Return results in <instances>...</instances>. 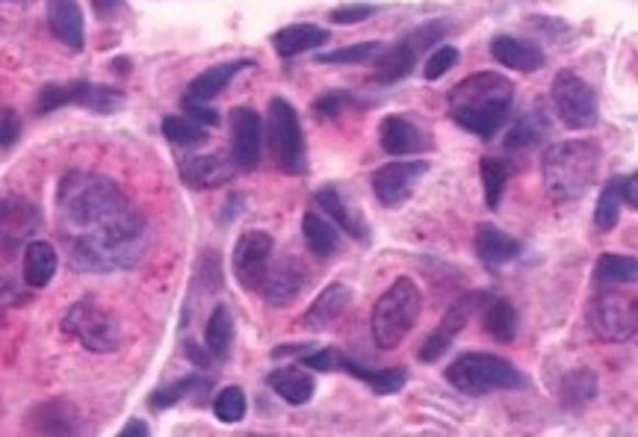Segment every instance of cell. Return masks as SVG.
<instances>
[{
	"label": "cell",
	"instance_id": "obj_1",
	"mask_svg": "<svg viewBox=\"0 0 638 437\" xmlns=\"http://www.w3.org/2000/svg\"><path fill=\"white\" fill-rule=\"evenodd\" d=\"M68 261L80 273L134 266L146 252V216L116 181L95 172H68L57 189Z\"/></svg>",
	"mask_w": 638,
	"mask_h": 437
},
{
	"label": "cell",
	"instance_id": "obj_2",
	"mask_svg": "<svg viewBox=\"0 0 638 437\" xmlns=\"http://www.w3.org/2000/svg\"><path fill=\"white\" fill-rule=\"evenodd\" d=\"M514 83L497 71L470 74L449 92V118L470 134L491 139L512 107Z\"/></svg>",
	"mask_w": 638,
	"mask_h": 437
},
{
	"label": "cell",
	"instance_id": "obj_3",
	"mask_svg": "<svg viewBox=\"0 0 638 437\" xmlns=\"http://www.w3.org/2000/svg\"><path fill=\"white\" fill-rule=\"evenodd\" d=\"M600 165V148L585 139H571V142H556L547 148L542 160V181L544 189L556 205H571L580 202L594 184Z\"/></svg>",
	"mask_w": 638,
	"mask_h": 437
},
{
	"label": "cell",
	"instance_id": "obj_4",
	"mask_svg": "<svg viewBox=\"0 0 638 437\" xmlns=\"http://www.w3.org/2000/svg\"><path fill=\"white\" fill-rule=\"evenodd\" d=\"M423 311V292L411 278H397L373 308V341L378 349H397Z\"/></svg>",
	"mask_w": 638,
	"mask_h": 437
},
{
	"label": "cell",
	"instance_id": "obj_5",
	"mask_svg": "<svg viewBox=\"0 0 638 437\" xmlns=\"http://www.w3.org/2000/svg\"><path fill=\"white\" fill-rule=\"evenodd\" d=\"M446 381L467 396H485L493 390L526 388L521 369L500 358V355H488V352H467L462 358H455L446 369Z\"/></svg>",
	"mask_w": 638,
	"mask_h": 437
},
{
	"label": "cell",
	"instance_id": "obj_6",
	"mask_svg": "<svg viewBox=\"0 0 638 437\" xmlns=\"http://www.w3.org/2000/svg\"><path fill=\"white\" fill-rule=\"evenodd\" d=\"M266 142H270L272 160L287 175H305L308 172V154H305V137H301L299 113L290 101L272 97L266 113Z\"/></svg>",
	"mask_w": 638,
	"mask_h": 437
},
{
	"label": "cell",
	"instance_id": "obj_7",
	"mask_svg": "<svg viewBox=\"0 0 638 437\" xmlns=\"http://www.w3.org/2000/svg\"><path fill=\"white\" fill-rule=\"evenodd\" d=\"M62 331L68 337H75L83 349L98 352V355L116 352L122 346L118 320L110 311H104L92 296H83L68 308L66 317H62Z\"/></svg>",
	"mask_w": 638,
	"mask_h": 437
},
{
	"label": "cell",
	"instance_id": "obj_8",
	"mask_svg": "<svg viewBox=\"0 0 638 437\" xmlns=\"http://www.w3.org/2000/svg\"><path fill=\"white\" fill-rule=\"evenodd\" d=\"M589 329L603 343H627L638 331V299L620 290H603L591 299Z\"/></svg>",
	"mask_w": 638,
	"mask_h": 437
},
{
	"label": "cell",
	"instance_id": "obj_9",
	"mask_svg": "<svg viewBox=\"0 0 638 437\" xmlns=\"http://www.w3.org/2000/svg\"><path fill=\"white\" fill-rule=\"evenodd\" d=\"M552 104L561 122L573 130H589L597 125V95L573 71H559L552 78Z\"/></svg>",
	"mask_w": 638,
	"mask_h": 437
},
{
	"label": "cell",
	"instance_id": "obj_10",
	"mask_svg": "<svg viewBox=\"0 0 638 437\" xmlns=\"http://www.w3.org/2000/svg\"><path fill=\"white\" fill-rule=\"evenodd\" d=\"M42 228L39 207L24 195H0V254H19V249Z\"/></svg>",
	"mask_w": 638,
	"mask_h": 437
},
{
	"label": "cell",
	"instance_id": "obj_11",
	"mask_svg": "<svg viewBox=\"0 0 638 437\" xmlns=\"http://www.w3.org/2000/svg\"><path fill=\"white\" fill-rule=\"evenodd\" d=\"M488 299V292H467L458 301H453V308L444 313V320L437 322V329L425 337V343L420 346V360L423 364H435L437 358H444V352L453 346V341L465 331V325L470 322L479 308Z\"/></svg>",
	"mask_w": 638,
	"mask_h": 437
},
{
	"label": "cell",
	"instance_id": "obj_12",
	"mask_svg": "<svg viewBox=\"0 0 638 437\" xmlns=\"http://www.w3.org/2000/svg\"><path fill=\"white\" fill-rule=\"evenodd\" d=\"M425 172H429L425 160H397V163H385L381 169H376L369 184H373V193L381 205L399 207L414 195Z\"/></svg>",
	"mask_w": 638,
	"mask_h": 437
},
{
	"label": "cell",
	"instance_id": "obj_13",
	"mask_svg": "<svg viewBox=\"0 0 638 437\" xmlns=\"http://www.w3.org/2000/svg\"><path fill=\"white\" fill-rule=\"evenodd\" d=\"M272 237L266 231H246L233 245V275L246 290H261L272 261Z\"/></svg>",
	"mask_w": 638,
	"mask_h": 437
},
{
	"label": "cell",
	"instance_id": "obj_14",
	"mask_svg": "<svg viewBox=\"0 0 638 437\" xmlns=\"http://www.w3.org/2000/svg\"><path fill=\"white\" fill-rule=\"evenodd\" d=\"M231 148L237 169L242 172L258 169L263 148V122L252 107H237L231 113Z\"/></svg>",
	"mask_w": 638,
	"mask_h": 437
},
{
	"label": "cell",
	"instance_id": "obj_15",
	"mask_svg": "<svg viewBox=\"0 0 638 437\" xmlns=\"http://www.w3.org/2000/svg\"><path fill=\"white\" fill-rule=\"evenodd\" d=\"M305 284H308L305 266H301L296 257H281V261L270 263V269L263 275L261 292L270 304L284 308V304H290V301L299 299V292L305 290Z\"/></svg>",
	"mask_w": 638,
	"mask_h": 437
},
{
	"label": "cell",
	"instance_id": "obj_16",
	"mask_svg": "<svg viewBox=\"0 0 638 437\" xmlns=\"http://www.w3.org/2000/svg\"><path fill=\"white\" fill-rule=\"evenodd\" d=\"M27 428L36 435H78L83 428V417L75 409V402L66 396L48 399L27 414Z\"/></svg>",
	"mask_w": 638,
	"mask_h": 437
},
{
	"label": "cell",
	"instance_id": "obj_17",
	"mask_svg": "<svg viewBox=\"0 0 638 437\" xmlns=\"http://www.w3.org/2000/svg\"><path fill=\"white\" fill-rule=\"evenodd\" d=\"M237 175V163L225 154H198L181 163V181L193 189H216Z\"/></svg>",
	"mask_w": 638,
	"mask_h": 437
},
{
	"label": "cell",
	"instance_id": "obj_18",
	"mask_svg": "<svg viewBox=\"0 0 638 437\" xmlns=\"http://www.w3.org/2000/svg\"><path fill=\"white\" fill-rule=\"evenodd\" d=\"M378 142L390 157H408L420 154L425 148H432V139L425 137L423 130L408 122L406 116H387L378 125Z\"/></svg>",
	"mask_w": 638,
	"mask_h": 437
},
{
	"label": "cell",
	"instance_id": "obj_19",
	"mask_svg": "<svg viewBox=\"0 0 638 437\" xmlns=\"http://www.w3.org/2000/svg\"><path fill=\"white\" fill-rule=\"evenodd\" d=\"M349 304H352V290H349L346 284H329L326 290L319 292L317 301L305 311L301 325L308 331L334 329V325L346 317Z\"/></svg>",
	"mask_w": 638,
	"mask_h": 437
},
{
	"label": "cell",
	"instance_id": "obj_20",
	"mask_svg": "<svg viewBox=\"0 0 638 437\" xmlns=\"http://www.w3.org/2000/svg\"><path fill=\"white\" fill-rule=\"evenodd\" d=\"M48 27L71 50H80L87 42V21L78 0H48Z\"/></svg>",
	"mask_w": 638,
	"mask_h": 437
},
{
	"label": "cell",
	"instance_id": "obj_21",
	"mask_svg": "<svg viewBox=\"0 0 638 437\" xmlns=\"http://www.w3.org/2000/svg\"><path fill=\"white\" fill-rule=\"evenodd\" d=\"M317 207H322V214L329 216L331 222L338 225L340 231H346L349 237H355V240H361V243H367L369 228H367V222H364V216H361L355 207L349 205L338 186H326V189H319Z\"/></svg>",
	"mask_w": 638,
	"mask_h": 437
},
{
	"label": "cell",
	"instance_id": "obj_22",
	"mask_svg": "<svg viewBox=\"0 0 638 437\" xmlns=\"http://www.w3.org/2000/svg\"><path fill=\"white\" fill-rule=\"evenodd\" d=\"M476 254H479V261L485 266H505V263H512L517 254H521V243L509 237L505 231H500L497 225H479L476 228Z\"/></svg>",
	"mask_w": 638,
	"mask_h": 437
},
{
	"label": "cell",
	"instance_id": "obj_23",
	"mask_svg": "<svg viewBox=\"0 0 638 437\" xmlns=\"http://www.w3.org/2000/svg\"><path fill=\"white\" fill-rule=\"evenodd\" d=\"M491 57L514 71H538L544 66V50L532 42L514 39V36H497L491 42Z\"/></svg>",
	"mask_w": 638,
	"mask_h": 437
},
{
	"label": "cell",
	"instance_id": "obj_24",
	"mask_svg": "<svg viewBox=\"0 0 638 437\" xmlns=\"http://www.w3.org/2000/svg\"><path fill=\"white\" fill-rule=\"evenodd\" d=\"M59 257L57 249L48 243V240H30L24 245V266H21V273H24V284L27 287H48L50 278L57 275Z\"/></svg>",
	"mask_w": 638,
	"mask_h": 437
},
{
	"label": "cell",
	"instance_id": "obj_25",
	"mask_svg": "<svg viewBox=\"0 0 638 437\" xmlns=\"http://www.w3.org/2000/svg\"><path fill=\"white\" fill-rule=\"evenodd\" d=\"M270 388L278 393L287 405H308L317 390V381L301 367H281L270 372Z\"/></svg>",
	"mask_w": 638,
	"mask_h": 437
},
{
	"label": "cell",
	"instance_id": "obj_26",
	"mask_svg": "<svg viewBox=\"0 0 638 437\" xmlns=\"http://www.w3.org/2000/svg\"><path fill=\"white\" fill-rule=\"evenodd\" d=\"M322 42H329V30L317 27V24H290V27L278 30L272 36V45L278 50V57L284 59L299 57L305 50L319 48Z\"/></svg>",
	"mask_w": 638,
	"mask_h": 437
},
{
	"label": "cell",
	"instance_id": "obj_27",
	"mask_svg": "<svg viewBox=\"0 0 638 437\" xmlns=\"http://www.w3.org/2000/svg\"><path fill=\"white\" fill-rule=\"evenodd\" d=\"M252 62L249 59H233V62H219V66H210L207 71H202L198 78L186 87V97H195V101H213L219 95L228 83H231L242 69H249Z\"/></svg>",
	"mask_w": 638,
	"mask_h": 437
},
{
	"label": "cell",
	"instance_id": "obj_28",
	"mask_svg": "<svg viewBox=\"0 0 638 437\" xmlns=\"http://www.w3.org/2000/svg\"><path fill=\"white\" fill-rule=\"evenodd\" d=\"M301 237L317 257H331L340 245V228L329 216H319L317 210H308L301 216Z\"/></svg>",
	"mask_w": 638,
	"mask_h": 437
},
{
	"label": "cell",
	"instance_id": "obj_29",
	"mask_svg": "<svg viewBox=\"0 0 638 437\" xmlns=\"http://www.w3.org/2000/svg\"><path fill=\"white\" fill-rule=\"evenodd\" d=\"M417 54H420V50L414 48V42L411 39L397 42L394 48H387L378 54L376 74H373V78H376L378 83H397V80L408 78L411 69H414Z\"/></svg>",
	"mask_w": 638,
	"mask_h": 437
},
{
	"label": "cell",
	"instance_id": "obj_30",
	"mask_svg": "<svg viewBox=\"0 0 638 437\" xmlns=\"http://www.w3.org/2000/svg\"><path fill=\"white\" fill-rule=\"evenodd\" d=\"M340 369H346L349 376H355V379H361L364 384H369L373 388V393H378V396H390V393H397V390L406 388V369L402 367H394V369H367L361 367V364H355L352 358H346L343 355V364H340Z\"/></svg>",
	"mask_w": 638,
	"mask_h": 437
},
{
	"label": "cell",
	"instance_id": "obj_31",
	"mask_svg": "<svg viewBox=\"0 0 638 437\" xmlns=\"http://www.w3.org/2000/svg\"><path fill=\"white\" fill-rule=\"evenodd\" d=\"M482 329L493 341L512 343L517 334V311L505 299H491L482 304Z\"/></svg>",
	"mask_w": 638,
	"mask_h": 437
},
{
	"label": "cell",
	"instance_id": "obj_32",
	"mask_svg": "<svg viewBox=\"0 0 638 437\" xmlns=\"http://www.w3.org/2000/svg\"><path fill=\"white\" fill-rule=\"evenodd\" d=\"M233 341V317L225 304H216L207 320V329H204V343H207V352H210L216 360L228 358Z\"/></svg>",
	"mask_w": 638,
	"mask_h": 437
},
{
	"label": "cell",
	"instance_id": "obj_33",
	"mask_svg": "<svg viewBox=\"0 0 638 437\" xmlns=\"http://www.w3.org/2000/svg\"><path fill=\"white\" fill-rule=\"evenodd\" d=\"M620 205H624V177H612L609 184L603 186L597 207H594V225H597V231L609 233L620 222Z\"/></svg>",
	"mask_w": 638,
	"mask_h": 437
},
{
	"label": "cell",
	"instance_id": "obj_34",
	"mask_svg": "<svg viewBox=\"0 0 638 437\" xmlns=\"http://www.w3.org/2000/svg\"><path fill=\"white\" fill-rule=\"evenodd\" d=\"M594 281L597 284H633L638 281V261L629 254L606 252L594 266Z\"/></svg>",
	"mask_w": 638,
	"mask_h": 437
},
{
	"label": "cell",
	"instance_id": "obj_35",
	"mask_svg": "<svg viewBox=\"0 0 638 437\" xmlns=\"http://www.w3.org/2000/svg\"><path fill=\"white\" fill-rule=\"evenodd\" d=\"M163 137L172 146L198 148L207 142V125L195 122L193 116H166L163 118Z\"/></svg>",
	"mask_w": 638,
	"mask_h": 437
},
{
	"label": "cell",
	"instance_id": "obj_36",
	"mask_svg": "<svg viewBox=\"0 0 638 437\" xmlns=\"http://www.w3.org/2000/svg\"><path fill=\"white\" fill-rule=\"evenodd\" d=\"M122 104H125V95L118 89L83 80V92H80L78 107L89 110V113H98V116H110V113L122 110Z\"/></svg>",
	"mask_w": 638,
	"mask_h": 437
},
{
	"label": "cell",
	"instance_id": "obj_37",
	"mask_svg": "<svg viewBox=\"0 0 638 437\" xmlns=\"http://www.w3.org/2000/svg\"><path fill=\"white\" fill-rule=\"evenodd\" d=\"M80 92H83V80H71V83H48L39 89L36 95V113H54L59 107H78Z\"/></svg>",
	"mask_w": 638,
	"mask_h": 437
},
{
	"label": "cell",
	"instance_id": "obj_38",
	"mask_svg": "<svg viewBox=\"0 0 638 437\" xmlns=\"http://www.w3.org/2000/svg\"><path fill=\"white\" fill-rule=\"evenodd\" d=\"M482 184H485V205L497 210L503 202L505 184H509V165L500 157H485L482 160Z\"/></svg>",
	"mask_w": 638,
	"mask_h": 437
},
{
	"label": "cell",
	"instance_id": "obj_39",
	"mask_svg": "<svg viewBox=\"0 0 638 437\" xmlns=\"http://www.w3.org/2000/svg\"><path fill=\"white\" fill-rule=\"evenodd\" d=\"M210 388V381L202 379V376H186V379L174 381V384H169V388H160L151 393V399H148V405L155 411H166L172 409V405H178L181 399H186L190 393H195V390H207Z\"/></svg>",
	"mask_w": 638,
	"mask_h": 437
},
{
	"label": "cell",
	"instance_id": "obj_40",
	"mask_svg": "<svg viewBox=\"0 0 638 437\" xmlns=\"http://www.w3.org/2000/svg\"><path fill=\"white\" fill-rule=\"evenodd\" d=\"M381 50H385L381 42H361V45H349V48L319 54V62H326V66H361V62L376 59Z\"/></svg>",
	"mask_w": 638,
	"mask_h": 437
},
{
	"label": "cell",
	"instance_id": "obj_41",
	"mask_svg": "<svg viewBox=\"0 0 638 437\" xmlns=\"http://www.w3.org/2000/svg\"><path fill=\"white\" fill-rule=\"evenodd\" d=\"M213 414L223 423H240L246 417V393L242 388H225L213 399Z\"/></svg>",
	"mask_w": 638,
	"mask_h": 437
},
{
	"label": "cell",
	"instance_id": "obj_42",
	"mask_svg": "<svg viewBox=\"0 0 638 437\" xmlns=\"http://www.w3.org/2000/svg\"><path fill=\"white\" fill-rule=\"evenodd\" d=\"M565 396H568L571 405H580V402H589V399L597 396V379H594V372H589V369L573 372L571 379L565 381Z\"/></svg>",
	"mask_w": 638,
	"mask_h": 437
},
{
	"label": "cell",
	"instance_id": "obj_43",
	"mask_svg": "<svg viewBox=\"0 0 638 437\" xmlns=\"http://www.w3.org/2000/svg\"><path fill=\"white\" fill-rule=\"evenodd\" d=\"M455 62H458V50H455L453 45H441L432 57L425 59V69H423L425 80H441L446 71L453 69Z\"/></svg>",
	"mask_w": 638,
	"mask_h": 437
},
{
	"label": "cell",
	"instance_id": "obj_44",
	"mask_svg": "<svg viewBox=\"0 0 638 437\" xmlns=\"http://www.w3.org/2000/svg\"><path fill=\"white\" fill-rule=\"evenodd\" d=\"M301 364L308 369H317V372H331V369H340V364H343V352L314 346L308 355H301Z\"/></svg>",
	"mask_w": 638,
	"mask_h": 437
},
{
	"label": "cell",
	"instance_id": "obj_45",
	"mask_svg": "<svg viewBox=\"0 0 638 437\" xmlns=\"http://www.w3.org/2000/svg\"><path fill=\"white\" fill-rule=\"evenodd\" d=\"M346 104H352V97L346 95V92H340V89H334V92H326L322 97H317V104H314V113H317L319 118H334L343 113V107Z\"/></svg>",
	"mask_w": 638,
	"mask_h": 437
},
{
	"label": "cell",
	"instance_id": "obj_46",
	"mask_svg": "<svg viewBox=\"0 0 638 437\" xmlns=\"http://www.w3.org/2000/svg\"><path fill=\"white\" fill-rule=\"evenodd\" d=\"M376 12L373 3H343L338 10H331V21L334 24H358V21L369 19Z\"/></svg>",
	"mask_w": 638,
	"mask_h": 437
},
{
	"label": "cell",
	"instance_id": "obj_47",
	"mask_svg": "<svg viewBox=\"0 0 638 437\" xmlns=\"http://www.w3.org/2000/svg\"><path fill=\"white\" fill-rule=\"evenodd\" d=\"M184 113L186 116H193L195 122H202V125H207V127H216L219 125V113L207 104V101H195V97H186L184 95Z\"/></svg>",
	"mask_w": 638,
	"mask_h": 437
},
{
	"label": "cell",
	"instance_id": "obj_48",
	"mask_svg": "<svg viewBox=\"0 0 638 437\" xmlns=\"http://www.w3.org/2000/svg\"><path fill=\"white\" fill-rule=\"evenodd\" d=\"M21 137V122L15 116V110H0V146H15Z\"/></svg>",
	"mask_w": 638,
	"mask_h": 437
},
{
	"label": "cell",
	"instance_id": "obj_49",
	"mask_svg": "<svg viewBox=\"0 0 638 437\" xmlns=\"http://www.w3.org/2000/svg\"><path fill=\"white\" fill-rule=\"evenodd\" d=\"M542 134H544V127H535L526 118V122H521V125L514 127L512 130V137H509V148H529V146H535L538 139H542Z\"/></svg>",
	"mask_w": 638,
	"mask_h": 437
},
{
	"label": "cell",
	"instance_id": "obj_50",
	"mask_svg": "<svg viewBox=\"0 0 638 437\" xmlns=\"http://www.w3.org/2000/svg\"><path fill=\"white\" fill-rule=\"evenodd\" d=\"M122 10H125V0H92V12H95L101 21H110Z\"/></svg>",
	"mask_w": 638,
	"mask_h": 437
},
{
	"label": "cell",
	"instance_id": "obj_51",
	"mask_svg": "<svg viewBox=\"0 0 638 437\" xmlns=\"http://www.w3.org/2000/svg\"><path fill=\"white\" fill-rule=\"evenodd\" d=\"M624 205H629L633 210H638V172H633L629 177H624Z\"/></svg>",
	"mask_w": 638,
	"mask_h": 437
},
{
	"label": "cell",
	"instance_id": "obj_52",
	"mask_svg": "<svg viewBox=\"0 0 638 437\" xmlns=\"http://www.w3.org/2000/svg\"><path fill=\"white\" fill-rule=\"evenodd\" d=\"M118 435H122V437H148V435H151V428H148L146 423H143V419H130V423H127V426L122 428Z\"/></svg>",
	"mask_w": 638,
	"mask_h": 437
},
{
	"label": "cell",
	"instance_id": "obj_53",
	"mask_svg": "<svg viewBox=\"0 0 638 437\" xmlns=\"http://www.w3.org/2000/svg\"><path fill=\"white\" fill-rule=\"evenodd\" d=\"M186 358L190 360H195V364H198V367H207V364H210V352L204 349L202 352V346H195V343H186Z\"/></svg>",
	"mask_w": 638,
	"mask_h": 437
}]
</instances>
